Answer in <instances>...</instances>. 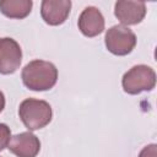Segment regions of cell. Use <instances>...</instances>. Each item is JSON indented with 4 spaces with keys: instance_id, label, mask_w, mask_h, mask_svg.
<instances>
[{
    "instance_id": "6da1fadb",
    "label": "cell",
    "mask_w": 157,
    "mask_h": 157,
    "mask_svg": "<svg viewBox=\"0 0 157 157\" xmlns=\"http://www.w3.org/2000/svg\"><path fill=\"white\" fill-rule=\"evenodd\" d=\"M22 81L32 91L50 90L58 80V69L50 61L32 60L22 70Z\"/></svg>"
},
{
    "instance_id": "7a4b0ae2",
    "label": "cell",
    "mask_w": 157,
    "mask_h": 157,
    "mask_svg": "<svg viewBox=\"0 0 157 157\" xmlns=\"http://www.w3.org/2000/svg\"><path fill=\"white\" fill-rule=\"evenodd\" d=\"M18 115L25 126L29 131H33L48 125L52 120L53 113L48 102L36 98H27L20 104Z\"/></svg>"
},
{
    "instance_id": "3957f363",
    "label": "cell",
    "mask_w": 157,
    "mask_h": 157,
    "mask_svg": "<svg viewBox=\"0 0 157 157\" xmlns=\"http://www.w3.org/2000/svg\"><path fill=\"white\" fill-rule=\"evenodd\" d=\"M121 85L129 94L151 91L156 85V74L153 69L147 65H136L124 74Z\"/></svg>"
},
{
    "instance_id": "277c9868",
    "label": "cell",
    "mask_w": 157,
    "mask_h": 157,
    "mask_svg": "<svg viewBox=\"0 0 157 157\" xmlns=\"http://www.w3.org/2000/svg\"><path fill=\"white\" fill-rule=\"evenodd\" d=\"M136 45L135 33L121 25L110 27L105 33V47L115 55H126Z\"/></svg>"
},
{
    "instance_id": "5b68a950",
    "label": "cell",
    "mask_w": 157,
    "mask_h": 157,
    "mask_svg": "<svg viewBox=\"0 0 157 157\" xmlns=\"http://www.w3.org/2000/svg\"><path fill=\"white\" fill-rule=\"evenodd\" d=\"M22 50L12 38H0V74H13L21 64Z\"/></svg>"
},
{
    "instance_id": "8992f818",
    "label": "cell",
    "mask_w": 157,
    "mask_h": 157,
    "mask_svg": "<svg viewBox=\"0 0 157 157\" xmlns=\"http://www.w3.org/2000/svg\"><path fill=\"white\" fill-rule=\"evenodd\" d=\"M7 148L17 157H36L40 150V142L32 132H21L10 139Z\"/></svg>"
},
{
    "instance_id": "52a82bcc",
    "label": "cell",
    "mask_w": 157,
    "mask_h": 157,
    "mask_svg": "<svg viewBox=\"0 0 157 157\" xmlns=\"http://www.w3.org/2000/svg\"><path fill=\"white\" fill-rule=\"evenodd\" d=\"M114 13L123 25H137L146 15V5L141 1H117Z\"/></svg>"
},
{
    "instance_id": "ba28073f",
    "label": "cell",
    "mask_w": 157,
    "mask_h": 157,
    "mask_svg": "<svg viewBox=\"0 0 157 157\" xmlns=\"http://www.w3.org/2000/svg\"><path fill=\"white\" fill-rule=\"evenodd\" d=\"M71 1H53V0H44L42 1L40 13L42 18L45 23L50 26H58L65 22L70 13Z\"/></svg>"
},
{
    "instance_id": "9c48e42d",
    "label": "cell",
    "mask_w": 157,
    "mask_h": 157,
    "mask_svg": "<svg viewBox=\"0 0 157 157\" xmlns=\"http://www.w3.org/2000/svg\"><path fill=\"white\" fill-rule=\"evenodd\" d=\"M78 28L86 37H94L103 32L104 18L101 11L93 6L86 7L78 17Z\"/></svg>"
},
{
    "instance_id": "30bf717a",
    "label": "cell",
    "mask_w": 157,
    "mask_h": 157,
    "mask_svg": "<svg viewBox=\"0 0 157 157\" xmlns=\"http://www.w3.org/2000/svg\"><path fill=\"white\" fill-rule=\"evenodd\" d=\"M31 0H1L0 11L10 18H23L32 9Z\"/></svg>"
},
{
    "instance_id": "8fae6325",
    "label": "cell",
    "mask_w": 157,
    "mask_h": 157,
    "mask_svg": "<svg viewBox=\"0 0 157 157\" xmlns=\"http://www.w3.org/2000/svg\"><path fill=\"white\" fill-rule=\"evenodd\" d=\"M11 132L6 124H0V151H2L10 142Z\"/></svg>"
},
{
    "instance_id": "7c38bea8",
    "label": "cell",
    "mask_w": 157,
    "mask_h": 157,
    "mask_svg": "<svg viewBox=\"0 0 157 157\" xmlns=\"http://www.w3.org/2000/svg\"><path fill=\"white\" fill-rule=\"evenodd\" d=\"M139 157H156V145H148L146 146L139 155Z\"/></svg>"
},
{
    "instance_id": "4fadbf2b",
    "label": "cell",
    "mask_w": 157,
    "mask_h": 157,
    "mask_svg": "<svg viewBox=\"0 0 157 157\" xmlns=\"http://www.w3.org/2000/svg\"><path fill=\"white\" fill-rule=\"evenodd\" d=\"M4 107H5V96H4V93L0 91V113L2 112Z\"/></svg>"
}]
</instances>
